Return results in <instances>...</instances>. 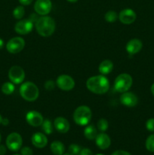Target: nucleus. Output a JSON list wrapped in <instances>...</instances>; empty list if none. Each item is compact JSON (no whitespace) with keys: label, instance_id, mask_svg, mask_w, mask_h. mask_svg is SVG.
Returning <instances> with one entry per match:
<instances>
[{"label":"nucleus","instance_id":"nucleus-25","mask_svg":"<svg viewBox=\"0 0 154 155\" xmlns=\"http://www.w3.org/2000/svg\"><path fill=\"white\" fill-rule=\"evenodd\" d=\"M106 21L109 23H113L117 20L118 15L116 14V12L114 11H109L107 13L105 14V16H104Z\"/></svg>","mask_w":154,"mask_h":155},{"label":"nucleus","instance_id":"nucleus-26","mask_svg":"<svg viewBox=\"0 0 154 155\" xmlns=\"http://www.w3.org/2000/svg\"><path fill=\"white\" fill-rule=\"evenodd\" d=\"M97 127H98V129L101 132L107 131V129H108L109 127L108 121L106 119H104V118H101V119H100L98 121Z\"/></svg>","mask_w":154,"mask_h":155},{"label":"nucleus","instance_id":"nucleus-30","mask_svg":"<svg viewBox=\"0 0 154 155\" xmlns=\"http://www.w3.org/2000/svg\"><path fill=\"white\" fill-rule=\"evenodd\" d=\"M55 86L56 83H54L52 80H48V81H46L45 83V88L46 90H53V89H54V88H55Z\"/></svg>","mask_w":154,"mask_h":155},{"label":"nucleus","instance_id":"nucleus-36","mask_svg":"<svg viewBox=\"0 0 154 155\" xmlns=\"http://www.w3.org/2000/svg\"><path fill=\"white\" fill-rule=\"evenodd\" d=\"M9 124V120L7 118H2V124L3 126H8Z\"/></svg>","mask_w":154,"mask_h":155},{"label":"nucleus","instance_id":"nucleus-29","mask_svg":"<svg viewBox=\"0 0 154 155\" xmlns=\"http://www.w3.org/2000/svg\"><path fill=\"white\" fill-rule=\"evenodd\" d=\"M146 128L148 131L154 132V118H150L146 121Z\"/></svg>","mask_w":154,"mask_h":155},{"label":"nucleus","instance_id":"nucleus-6","mask_svg":"<svg viewBox=\"0 0 154 155\" xmlns=\"http://www.w3.org/2000/svg\"><path fill=\"white\" fill-rule=\"evenodd\" d=\"M25 46V41L22 37L16 36L9 39L6 44V49L11 54H18Z\"/></svg>","mask_w":154,"mask_h":155},{"label":"nucleus","instance_id":"nucleus-21","mask_svg":"<svg viewBox=\"0 0 154 155\" xmlns=\"http://www.w3.org/2000/svg\"><path fill=\"white\" fill-rule=\"evenodd\" d=\"M84 136L88 140H94L98 136L97 129L94 127V125L87 126L84 130Z\"/></svg>","mask_w":154,"mask_h":155},{"label":"nucleus","instance_id":"nucleus-14","mask_svg":"<svg viewBox=\"0 0 154 155\" xmlns=\"http://www.w3.org/2000/svg\"><path fill=\"white\" fill-rule=\"evenodd\" d=\"M120 102L124 106L128 107H133L136 106L138 102V98L136 96L135 94L131 92H125L122 94L120 96Z\"/></svg>","mask_w":154,"mask_h":155},{"label":"nucleus","instance_id":"nucleus-7","mask_svg":"<svg viewBox=\"0 0 154 155\" xmlns=\"http://www.w3.org/2000/svg\"><path fill=\"white\" fill-rule=\"evenodd\" d=\"M22 137L18 133H11L6 139V146L11 151H19L22 147Z\"/></svg>","mask_w":154,"mask_h":155},{"label":"nucleus","instance_id":"nucleus-39","mask_svg":"<svg viewBox=\"0 0 154 155\" xmlns=\"http://www.w3.org/2000/svg\"><path fill=\"white\" fill-rule=\"evenodd\" d=\"M66 1L69 2H76L78 0H66Z\"/></svg>","mask_w":154,"mask_h":155},{"label":"nucleus","instance_id":"nucleus-44","mask_svg":"<svg viewBox=\"0 0 154 155\" xmlns=\"http://www.w3.org/2000/svg\"><path fill=\"white\" fill-rule=\"evenodd\" d=\"M14 155H21V154H14Z\"/></svg>","mask_w":154,"mask_h":155},{"label":"nucleus","instance_id":"nucleus-3","mask_svg":"<svg viewBox=\"0 0 154 155\" xmlns=\"http://www.w3.org/2000/svg\"><path fill=\"white\" fill-rule=\"evenodd\" d=\"M20 95L26 101H34L39 97V91L35 83L32 82H26L20 87Z\"/></svg>","mask_w":154,"mask_h":155},{"label":"nucleus","instance_id":"nucleus-27","mask_svg":"<svg viewBox=\"0 0 154 155\" xmlns=\"http://www.w3.org/2000/svg\"><path fill=\"white\" fill-rule=\"evenodd\" d=\"M146 148L150 152H154V134L150 135L146 139Z\"/></svg>","mask_w":154,"mask_h":155},{"label":"nucleus","instance_id":"nucleus-8","mask_svg":"<svg viewBox=\"0 0 154 155\" xmlns=\"http://www.w3.org/2000/svg\"><path fill=\"white\" fill-rule=\"evenodd\" d=\"M9 80L14 84H20L23 83L25 78V72L21 67L14 65L10 68L8 71Z\"/></svg>","mask_w":154,"mask_h":155},{"label":"nucleus","instance_id":"nucleus-12","mask_svg":"<svg viewBox=\"0 0 154 155\" xmlns=\"http://www.w3.org/2000/svg\"><path fill=\"white\" fill-rule=\"evenodd\" d=\"M26 120L27 124L33 127H38L42 126L44 119L42 115L36 110H30L26 115Z\"/></svg>","mask_w":154,"mask_h":155},{"label":"nucleus","instance_id":"nucleus-18","mask_svg":"<svg viewBox=\"0 0 154 155\" xmlns=\"http://www.w3.org/2000/svg\"><path fill=\"white\" fill-rule=\"evenodd\" d=\"M32 144L36 148H43L48 144V139L46 136L42 133H36L32 136Z\"/></svg>","mask_w":154,"mask_h":155},{"label":"nucleus","instance_id":"nucleus-4","mask_svg":"<svg viewBox=\"0 0 154 155\" xmlns=\"http://www.w3.org/2000/svg\"><path fill=\"white\" fill-rule=\"evenodd\" d=\"M91 110L86 105H81L77 107L73 113V120L79 126H86L91 119Z\"/></svg>","mask_w":154,"mask_h":155},{"label":"nucleus","instance_id":"nucleus-5","mask_svg":"<svg viewBox=\"0 0 154 155\" xmlns=\"http://www.w3.org/2000/svg\"><path fill=\"white\" fill-rule=\"evenodd\" d=\"M133 80L128 74H121L116 78L114 82V89L118 92H128L132 86Z\"/></svg>","mask_w":154,"mask_h":155},{"label":"nucleus","instance_id":"nucleus-23","mask_svg":"<svg viewBox=\"0 0 154 155\" xmlns=\"http://www.w3.org/2000/svg\"><path fill=\"white\" fill-rule=\"evenodd\" d=\"M42 128L44 133L47 135H50L53 133V126L51 121L48 119L45 120L42 124Z\"/></svg>","mask_w":154,"mask_h":155},{"label":"nucleus","instance_id":"nucleus-28","mask_svg":"<svg viewBox=\"0 0 154 155\" xmlns=\"http://www.w3.org/2000/svg\"><path fill=\"white\" fill-rule=\"evenodd\" d=\"M81 148L76 144H72L69 146V153L72 155H79Z\"/></svg>","mask_w":154,"mask_h":155},{"label":"nucleus","instance_id":"nucleus-17","mask_svg":"<svg viewBox=\"0 0 154 155\" xmlns=\"http://www.w3.org/2000/svg\"><path fill=\"white\" fill-rule=\"evenodd\" d=\"M54 127L57 132L60 133H66L69 130V123L66 118L59 117L54 121Z\"/></svg>","mask_w":154,"mask_h":155},{"label":"nucleus","instance_id":"nucleus-19","mask_svg":"<svg viewBox=\"0 0 154 155\" xmlns=\"http://www.w3.org/2000/svg\"><path fill=\"white\" fill-rule=\"evenodd\" d=\"M98 70L102 75H107V74H110L113 70V63L108 59L104 60L100 64Z\"/></svg>","mask_w":154,"mask_h":155},{"label":"nucleus","instance_id":"nucleus-11","mask_svg":"<svg viewBox=\"0 0 154 155\" xmlns=\"http://www.w3.org/2000/svg\"><path fill=\"white\" fill-rule=\"evenodd\" d=\"M52 8L51 0H36L34 5L35 12L39 15L45 16L50 13Z\"/></svg>","mask_w":154,"mask_h":155},{"label":"nucleus","instance_id":"nucleus-15","mask_svg":"<svg viewBox=\"0 0 154 155\" xmlns=\"http://www.w3.org/2000/svg\"><path fill=\"white\" fill-rule=\"evenodd\" d=\"M95 142L100 149L105 150L107 149L111 145V139L107 134L101 133L98 134L97 137L95 138Z\"/></svg>","mask_w":154,"mask_h":155},{"label":"nucleus","instance_id":"nucleus-2","mask_svg":"<svg viewBox=\"0 0 154 155\" xmlns=\"http://www.w3.org/2000/svg\"><path fill=\"white\" fill-rule=\"evenodd\" d=\"M55 21L49 16H42L38 18L36 22L37 33L43 37H48L54 33L55 30Z\"/></svg>","mask_w":154,"mask_h":155},{"label":"nucleus","instance_id":"nucleus-34","mask_svg":"<svg viewBox=\"0 0 154 155\" xmlns=\"http://www.w3.org/2000/svg\"><path fill=\"white\" fill-rule=\"evenodd\" d=\"M20 3L23 5H29L32 3L33 0H19Z\"/></svg>","mask_w":154,"mask_h":155},{"label":"nucleus","instance_id":"nucleus-10","mask_svg":"<svg viewBox=\"0 0 154 155\" xmlns=\"http://www.w3.org/2000/svg\"><path fill=\"white\" fill-rule=\"evenodd\" d=\"M33 22L30 19H23L18 21L14 26V30L21 35H27L33 29Z\"/></svg>","mask_w":154,"mask_h":155},{"label":"nucleus","instance_id":"nucleus-1","mask_svg":"<svg viewBox=\"0 0 154 155\" xmlns=\"http://www.w3.org/2000/svg\"><path fill=\"white\" fill-rule=\"evenodd\" d=\"M86 87L90 92L97 95H103L108 92L110 82L104 75L93 76L87 80Z\"/></svg>","mask_w":154,"mask_h":155},{"label":"nucleus","instance_id":"nucleus-9","mask_svg":"<svg viewBox=\"0 0 154 155\" xmlns=\"http://www.w3.org/2000/svg\"><path fill=\"white\" fill-rule=\"evenodd\" d=\"M56 85L60 89L63 91H70L75 87V81L70 76L62 74L57 77Z\"/></svg>","mask_w":154,"mask_h":155},{"label":"nucleus","instance_id":"nucleus-38","mask_svg":"<svg viewBox=\"0 0 154 155\" xmlns=\"http://www.w3.org/2000/svg\"><path fill=\"white\" fill-rule=\"evenodd\" d=\"M151 92H152V95H154V83L151 86Z\"/></svg>","mask_w":154,"mask_h":155},{"label":"nucleus","instance_id":"nucleus-22","mask_svg":"<svg viewBox=\"0 0 154 155\" xmlns=\"http://www.w3.org/2000/svg\"><path fill=\"white\" fill-rule=\"evenodd\" d=\"M2 92L5 94V95H11V94L13 93L14 92L15 86L14 85L13 83L11 82H5L2 84Z\"/></svg>","mask_w":154,"mask_h":155},{"label":"nucleus","instance_id":"nucleus-24","mask_svg":"<svg viewBox=\"0 0 154 155\" xmlns=\"http://www.w3.org/2000/svg\"><path fill=\"white\" fill-rule=\"evenodd\" d=\"M24 14H25V10L24 8L21 5L16 7L13 11V16L15 19H22L23 17L24 16Z\"/></svg>","mask_w":154,"mask_h":155},{"label":"nucleus","instance_id":"nucleus-43","mask_svg":"<svg viewBox=\"0 0 154 155\" xmlns=\"http://www.w3.org/2000/svg\"><path fill=\"white\" fill-rule=\"evenodd\" d=\"M96 155H104V154H96Z\"/></svg>","mask_w":154,"mask_h":155},{"label":"nucleus","instance_id":"nucleus-40","mask_svg":"<svg viewBox=\"0 0 154 155\" xmlns=\"http://www.w3.org/2000/svg\"><path fill=\"white\" fill-rule=\"evenodd\" d=\"M2 117L1 115H0V124H2Z\"/></svg>","mask_w":154,"mask_h":155},{"label":"nucleus","instance_id":"nucleus-32","mask_svg":"<svg viewBox=\"0 0 154 155\" xmlns=\"http://www.w3.org/2000/svg\"><path fill=\"white\" fill-rule=\"evenodd\" d=\"M111 155H131V154L126 151H123V150H117V151H115Z\"/></svg>","mask_w":154,"mask_h":155},{"label":"nucleus","instance_id":"nucleus-37","mask_svg":"<svg viewBox=\"0 0 154 155\" xmlns=\"http://www.w3.org/2000/svg\"><path fill=\"white\" fill-rule=\"evenodd\" d=\"M3 46H4V41H3L2 39L0 38V49H2L3 48Z\"/></svg>","mask_w":154,"mask_h":155},{"label":"nucleus","instance_id":"nucleus-42","mask_svg":"<svg viewBox=\"0 0 154 155\" xmlns=\"http://www.w3.org/2000/svg\"><path fill=\"white\" fill-rule=\"evenodd\" d=\"M1 139H2V138H1V134H0V142H1Z\"/></svg>","mask_w":154,"mask_h":155},{"label":"nucleus","instance_id":"nucleus-20","mask_svg":"<svg viewBox=\"0 0 154 155\" xmlns=\"http://www.w3.org/2000/svg\"><path fill=\"white\" fill-rule=\"evenodd\" d=\"M50 148H51V152L54 155H63L64 154V145L61 142H60V141H54V142H53L51 144Z\"/></svg>","mask_w":154,"mask_h":155},{"label":"nucleus","instance_id":"nucleus-35","mask_svg":"<svg viewBox=\"0 0 154 155\" xmlns=\"http://www.w3.org/2000/svg\"><path fill=\"white\" fill-rule=\"evenodd\" d=\"M6 153V148L2 145H0V155H5Z\"/></svg>","mask_w":154,"mask_h":155},{"label":"nucleus","instance_id":"nucleus-31","mask_svg":"<svg viewBox=\"0 0 154 155\" xmlns=\"http://www.w3.org/2000/svg\"><path fill=\"white\" fill-rule=\"evenodd\" d=\"M21 155H33V151L30 147H24L21 150Z\"/></svg>","mask_w":154,"mask_h":155},{"label":"nucleus","instance_id":"nucleus-13","mask_svg":"<svg viewBox=\"0 0 154 155\" xmlns=\"http://www.w3.org/2000/svg\"><path fill=\"white\" fill-rule=\"evenodd\" d=\"M118 18H119V21L122 24L128 25V24H131L135 21L137 15L132 9L125 8L121 11Z\"/></svg>","mask_w":154,"mask_h":155},{"label":"nucleus","instance_id":"nucleus-41","mask_svg":"<svg viewBox=\"0 0 154 155\" xmlns=\"http://www.w3.org/2000/svg\"><path fill=\"white\" fill-rule=\"evenodd\" d=\"M63 155H72V154H69V153H67V154H63Z\"/></svg>","mask_w":154,"mask_h":155},{"label":"nucleus","instance_id":"nucleus-33","mask_svg":"<svg viewBox=\"0 0 154 155\" xmlns=\"http://www.w3.org/2000/svg\"><path fill=\"white\" fill-rule=\"evenodd\" d=\"M79 155H93V153L89 148H83L80 151Z\"/></svg>","mask_w":154,"mask_h":155},{"label":"nucleus","instance_id":"nucleus-16","mask_svg":"<svg viewBox=\"0 0 154 155\" xmlns=\"http://www.w3.org/2000/svg\"><path fill=\"white\" fill-rule=\"evenodd\" d=\"M143 43L138 39H132L128 41L126 44V51L130 54H135L141 50Z\"/></svg>","mask_w":154,"mask_h":155}]
</instances>
